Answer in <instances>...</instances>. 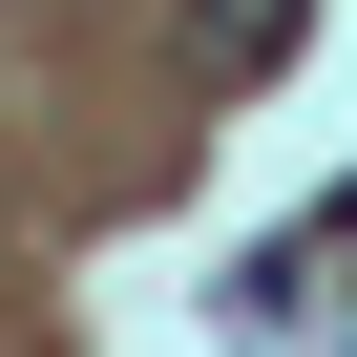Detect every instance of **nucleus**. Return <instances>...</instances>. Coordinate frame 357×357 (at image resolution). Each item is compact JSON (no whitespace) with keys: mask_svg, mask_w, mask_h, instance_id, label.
Listing matches in <instances>:
<instances>
[{"mask_svg":"<svg viewBox=\"0 0 357 357\" xmlns=\"http://www.w3.org/2000/svg\"><path fill=\"white\" fill-rule=\"evenodd\" d=\"M273 43H294V0H190V63H231V84H252Z\"/></svg>","mask_w":357,"mask_h":357,"instance_id":"1","label":"nucleus"}]
</instances>
